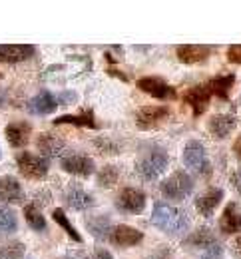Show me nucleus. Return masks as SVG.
I'll return each instance as SVG.
<instances>
[{"label": "nucleus", "mask_w": 241, "mask_h": 259, "mask_svg": "<svg viewBox=\"0 0 241 259\" xmlns=\"http://www.w3.org/2000/svg\"><path fill=\"white\" fill-rule=\"evenodd\" d=\"M213 46L207 44H181L175 50V56L181 64H202L209 58V54L213 52Z\"/></svg>", "instance_id": "obj_8"}, {"label": "nucleus", "mask_w": 241, "mask_h": 259, "mask_svg": "<svg viewBox=\"0 0 241 259\" xmlns=\"http://www.w3.org/2000/svg\"><path fill=\"white\" fill-rule=\"evenodd\" d=\"M16 165L20 169V174L28 180H44L48 176V167L50 163L46 158H40L36 154H30V152H22L16 156Z\"/></svg>", "instance_id": "obj_5"}, {"label": "nucleus", "mask_w": 241, "mask_h": 259, "mask_svg": "<svg viewBox=\"0 0 241 259\" xmlns=\"http://www.w3.org/2000/svg\"><path fill=\"white\" fill-rule=\"evenodd\" d=\"M24 218H26V224L34 231H44L46 229V220H44L42 211L36 207V203H30V205L24 207Z\"/></svg>", "instance_id": "obj_29"}, {"label": "nucleus", "mask_w": 241, "mask_h": 259, "mask_svg": "<svg viewBox=\"0 0 241 259\" xmlns=\"http://www.w3.org/2000/svg\"><path fill=\"white\" fill-rule=\"evenodd\" d=\"M138 90L150 94L156 100H164V102H172V100H177V92L172 84H168L166 80L162 78H156V76H148V78H139L136 82Z\"/></svg>", "instance_id": "obj_6"}, {"label": "nucleus", "mask_w": 241, "mask_h": 259, "mask_svg": "<svg viewBox=\"0 0 241 259\" xmlns=\"http://www.w3.org/2000/svg\"><path fill=\"white\" fill-rule=\"evenodd\" d=\"M227 60L231 64H239L241 66V44H233L227 48Z\"/></svg>", "instance_id": "obj_31"}, {"label": "nucleus", "mask_w": 241, "mask_h": 259, "mask_svg": "<svg viewBox=\"0 0 241 259\" xmlns=\"http://www.w3.org/2000/svg\"><path fill=\"white\" fill-rule=\"evenodd\" d=\"M206 259H223V247L217 243V245L206 249Z\"/></svg>", "instance_id": "obj_32"}, {"label": "nucleus", "mask_w": 241, "mask_h": 259, "mask_svg": "<svg viewBox=\"0 0 241 259\" xmlns=\"http://www.w3.org/2000/svg\"><path fill=\"white\" fill-rule=\"evenodd\" d=\"M116 207L122 213L128 215H138L146 209V194L136 188H124L116 197Z\"/></svg>", "instance_id": "obj_7"}, {"label": "nucleus", "mask_w": 241, "mask_h": 259, "mask_svg": "<svg viewBox=\"0 0 241 259\" xmlns=\"http://www.w3.org/2000/svg\"><path fill=\"white\" fill-rule=\"evenodd\" d=\"M110 243L116 247H132L138 245L143 239V233L132 226H116L110 231Z\"/></svg>", "instance_id": "obj_12"}, {"label": "nucleus", "mask_w": 241, "mask_h": 259, "mask_svg": "<svg viewBox=\"0 0 241 259\" xmlns=\"http://www.w3.org/2000/svg\"><path fill=\"white\" fill-rule=\"evenodd\" d=\"M0 78H2V72H0Z\"/></svg>", "instance_id": "obj_40"}, {"label": "nucleus", "mask_w": 241, "mask_h": 259, "mask_svg": "<svg viewBox=\"0 0 241 259\" xmlns=\"http://www.w3.org/2000/svg\"><path fill=\"white\" fill-rule=\"evenodd\" d=\"M233 154L241 160V136L235 140V144H233Z\"/></svg>", "instance_id": "obj_34"}, {"label": "nucleus", "mask_w": 241, "mask_h": 259, "mask_svg": "<svg viewBox=\"0 0 241 259\" xmlns=\"http://www.w3.org/2000/svg\"><path fill=\"white\" fill-rule=\"evenodd\" d=\"M2 104H4V90L0 88V106H2Z\"/></svg>", "instance_id": "obj_38"}, {"label": "nucleus", "mask_w": 241, "mask_h": 259, "mask_svg": "<svg viewBox=\"0 0 241 259\" xmlns=\"http://www.w3.org/2000/svg\"><path fill=\"white\" fill-rule=\"evenodd\" d=\"M219 231L223 235H233L241 231V211L233 201L227 203V207L223 209L221 218H219Z\"/></svg>", "instance_id": "obj_17"}, {"label": "nucleus", "mask_w": 241, "mask_h": 259, "mask_svg": "<svg viewBox=\"0 0 241 259\" xmlns=\"http://www.w3.org/2000/svg\"><path fill=\"white\" fill-rule=\"evenodd\" d=\"M183 243H185V245H191V247H198V249H209V247L217 245V239H215V235H213L211 229L200 227V229H196L194 233H189Z\"/></svg>", "instance_id": "obj_22"}, {"label": "nucleus", "mask_w": 241, "mask_h": 259, "mask_svg": "<svg viewBox=\"0 0 241 259\" xmlns=\"http://www.w3.org/2000/svg\"><path fill=\"white\" fill-rule=\"evenodd\" d=\"M88 259H114V257H112V253H110L108 249H102V247H100V249H96Z\"/></svg>", "instance_id": "obj_33"}, {"label": "nucleus", "mask_w": 241, "mask_h": 259, "mask_svg": "<svg viewBox=\"0 0 241 259\" xmlns=\"http://www.w3.org/2000/svg\"><path fill=\"white\" fill-rule=\"evenodd\" d=\"M233 84H235V76L233 74H223V76H215L209 82V90H211L213 96H217L219 100H227Z\"/></svg>", "instance_id": "obj_24"}, {"label": "nucleus", "mask_w": 241, "mask_h": 259, "mask_svg": "<svg viewBox=\"0 0 241 259\" xmlns=\"http://www.w3.org/2000/svg\"><path fill=\"white\" fill-rule=\"evenodd\" d=\"M56 126H62V124H72V126H82V128H90L96 130V118H94V112L88 110V112H82V114H66V116H58L54 120Z\"/></svg>", "instance_id": "obj_21"}, {"label": "nucleus", "mask_w": 241, "mask_h": 259, "mask_svg": "<svg viewBox=\"0 0 241 259\" xmlns=\"http://www.w3.org/2000/svg\"><path fill=\"white\" fill-rule=\"evenodd\" d=\"M168 116H170L168 106H143L136 114V126L139 130H152L160 122H164Z\"/></svg>", "instance_id": "obj_10"}, {"label": "nucleus", "mask_w": 241, "mask_h": 259, "mask_svg": "<svg viewBox=\"0 0 241 259\" xmlns=\"http://www.w3.org/2000/svg\"><path fill=\"white\" fill-rule=\"evenodd\" d=\"M18 229V215L10 207H0V235L16 233Z\"/></svg>", "instance_id": "obj_26"}, {"label": "nucleus", "mask_w": 241, "mask_h": 259, "mask_svg": "<svg viewBox=\"0 0 241 259\" xmlns=\"http://www.w3.org/2000/svg\"><path fill=\"white\" fill-rule=\"evenodd\" d=\"M160 192L170 201H183L194 192V180L187 171L177 169L160 184Z\"/></svg>", "instance_id": "obj_3"}, {"label": "nucleus", "mask_w": 241, "mask_h": 259, "mask_svg": "<svg viewBox=\"0 0 241 259\" xmlns=\"http://www.w3.org/2000/svg\"><path fill=\"white\" fill-rule=\"evenodd\" d=\"M24 199L22 186L12 176H0V201L2 203H20Z\"/></svg>", "instance_id": "obj_16"}, {"label": "nucleus", "mask_w": 241, "mask_h": 259, "mask_svg": "<svg viewBox=\"0 0 241 259\" xmlns=\"http://www.w3.org/2000/svg\"><path fill=\"white\" fill-rule=\"evenodd\" d=\"M235 251H237V255L241 257V235L235 239Z\"/></svg>", "instance_id": "obj_37"}, {"label": "nucleus", "mask_w": 241, "mask_h": 259, "mask_svg": "<svg viewBox=\"0 0 241 259\" xmlns=\"http://www.w3.org/2000/svg\"><path fill=\"white\" fill-rule=\"evenodd\" d=\"M86 229L96 239H106V237H110L112 226H110V220L106 215H92V218L86 220Z\"/></svg>", "instance_id": "obj_25"}, {"label": "nucleus", "mask_w": 241, "mask_h": 259, "mask_svg": "<svg viewBox=\"0 0 241 259\" xmlns=\"http://www.w3.org/2000/svg\"><path fill=\"white\" fill-rule=\"evenodd\" d=\"M60 167L66 171V174H72V176H78V178H90L96 169V163L92 158L88 156H80V154H72V156H66L60 160Z\"/></svg>", "instance_id": "obj_9"}, {"label": "nucleus", "mask_w": 241, "mask_h": 259, "mask_svg": "<svg viewBox=\"0 0 241 259\" xmlns=\"http://www.w3.org/2000/svg\"><path fill=\"white\" fill-rule=\"evenodd\" d=\"M223 201V190H219V188H211V190H207L204 195H200L198 199H196V207H198V211L204 215V218H209V215H213V211L217 209V205Z\"/></svg>", "instance_id": "obj_19"}, {"label": "nucleus", "mask_w": 241, "mask_h": 259, "mask_svg": "<svg viewBox=\"0 0 241 259\" xmlns=\"http://www.w3.org/2000/svg\"><path fill=\"white\" fill-rule=\"evenodd\" d=\"M152 224L168 235H181L189 229V218L179 207H173L164 201H156L152 211Z\"/></svg>", "instance_id": "obj_1"}, {"label": "nucleus", "mask_w": 241, "mask_h": 259, "mask_svg": "<svg viewBox=\"0 0 241 259\" xmlns=\"http://www.w3.org/2000/svg\"><path fill=\"white\" fill-rule=\"evenodd\" d=\"M237 126V120L233 116L227 114H213L207 122V130L215 140H225L233 134V130Z\"/></svg>", "instance_id": "obj_14"}, {"label": "nucleus", "mask_w": 241, "mask_h": 259, "mask_svg": "<svg viewBox=\"0 0 241 259\" xmlns=\"http://www.w3.org/2000/svg\"><path fill=\"white\" fill-rule=\"evenodd\" d=\"M36 146L44 156L52 158V156H58L64 150V140L54 136V134H40L38 140H36Z\"/></svg>", "instance_id": "obj_23"}, {"label": "nucleus", "mask_w": 241, "mask_h": 259, "mask_svg": "<svg viewBox=\"0 0 241 259\" xmlns=\"http://www.w3.org/2000/svg\"><path fill=\"white\" fill-rule=\"evenodd\" d=\"M233 184H235V188H237V190L241 192V169L237 171V174H235V176H233Z\"/></svg>", "instance_id": "obj_36"}, {"label": "nucleus", "mask_w": 241, "mask_h": 259, "mask_svg": "<svg viewBox=\"0 0 241 259\" xmlns=\"http://www.w3.org/2000/svg\"><path fill=\"white\" fill-rule=\"evenodd\" d=\"M58 108V100L52 96L48 90L38 92L30 102H28V110L36 116H48Z\"/></svg>", "instance_id": "obj_18"}, {"label": "nucleus", "mask_w": 241, "mask_h": 259, "mask_svg": "<svg viewBox=\"0 0 241 259\" xmlns=\"http://www.w3.org/2000/svg\"><path fill=\"white\" fill-rule=\"evenodd\" d=\"M168 163H170V156L164 148H150L146 154H141L136 162V171L143 182H154L158 180L166 169H168Z\"/></svg>", "instance_id": "obj_2"}, {"label": "nucleus", "mask_w": 241, "mask_h": 259, "mask_svg": "<svg viewBox=\"0 0 241 259\" xmlns=\"http://www.w3.org/2000/svg\"><path fill=\"white\" fill-rule=\"evenodd\" d=\"M209 98H211L209 84H198V86H191L189 90H185L183 102L187 106H191V110H194L196 116H202L206 112L207 104H209Z\"/></svg>", "instance_id": "obj_13"}, {"label": "nucleus", "mask_w": 241, "mask_h": 259, "mask_svg": "<svg viewBox=\"0 0 241 259\" xmlns=\"http://www.w3.org/2000/svg\"><path fill=\"white\" fill-rule=\"evenodd\" d=\"M118 180H120V167H116V165H104L96 176V184L100 188H106V190L114 188Z\"/></svg>", "instance_id": "obj_27"}, {"label": "nucleus", "mask_w": 241, "mask_h": 259, "mask_svg": "<svg viewBox=\"0 0 241 259\" xmlns=\"http://www.w3.org/2000/svg\"><path fill=\"white\" fill-rule=\"evenodd\" d=\"M183 163L185 167L194 169L196 174L207 178L211 174V165H209V160H207V152L204 148V144L200 140H189L183 148Z\"/></svg>", "instance_id": "obj_4"}, {"label": "nucleus", "mask_w": 241, "mask_h": 259, "mask_svg": "<svg viewBox=\"0 0 241 259\" xmlns=\"http://www.w3.org/2000/svg\"><path fill=\"white\" fill-rule=\"evenodd\" d=\"M36 54V46L32 44H2L0 46V62L4 64H18Z\"/></svg>", "instance_id": "obj_11"}, {"label": "nucleus", "mask_w": 241, "mask_h": 259, "mask_svg": "<svg viewBox=\"0 0 241 259\" xmlns=\"http://www.w3.org/2000/svg\"><path fill=\"white\" fill-rule=\"evenodd\" d=\"M6 140L12 148H24L28 142H30V134H32V126L24 120H18V122H10L6 130Z\"/></svg>", "instance_id": "obj_15"}, {"label": "nucleus", "mask_w": 241, "mask_h": 259, "mask_svg": "<svg viewBox=\"0 0 241 259\" xmlns=\"http://www.w3.org/2000/svg\"><path fill=\"white\" fill-rule=\"evenodd\" d=\"M58 102H76V94H62L60 98H56Z\"/></svg>", "instance_id": "obj_35"}, {"label": "nucleus", "mask_w": 241, "mask_h": 259, "mask_svg": "<svg viewBox=\"0 0 241 259\" xmlns=\"http://www.w3.org/2000/svg\"><path fill=\"white\" fill-rule=\"evenodd\" d=\"M52 220H54L58 226H60L62 229H64V231H66V233H68L72 241H76V243H82V235L78 233V229H76V227L72 226V222H70L68 218H66V213H64L62 209H54V211H52Z\"/></svg>", "instance_id": "obj_28"}, {"label": "nucleus", "mask_w": 241, "mask_h": 259, "mask_svg": "<svg viewBox=\"0 0 241 259\" xmlns=\"http://www.w3.org/2000/svg\"><path fill=\"white\" fill-rule=\"evenodd\" d=\"M66 203H68L72 209H76V211H86V209H90V207H94V197L88 194V192H84L80 186H76V184H72L70 186V190L66 192Z\"/></svg>", "instance_id": "obj_20"}, {"label": "nucleus", "mask_w": 241, "mask_h": 259, "mask_svg": "<svg viewBox=\"0 0 241 259\" xmlns=\"http://www.w3.org/2000/svg\"><path fill=\"white\" fill-rule=\"evenodd\" d=\"M94 144H96V148H100L104 154H108V156H116L118 150H120V148H118L116 144H112L108 138H100V140H96Z\"/></svg>", "instance_id": "obj_30"}, {"label": "nucleus", "mask_w": 241, "mask_h": 259, "mask_svg": "<svg viewBox=\"0 0 241 259\" xmlns=\"http://www.w3.org/2000/svg\"><path fill=\"white\" fill-rule=\"evenodd\" d=\"M60 259H70V257H60Z\"/></svg>", "instance_id": "obj_39"}]
</instances>
